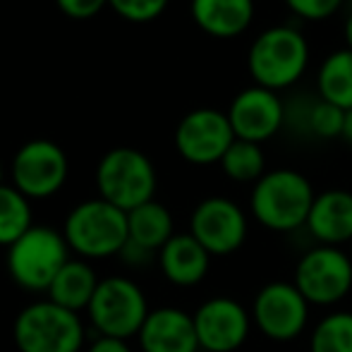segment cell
I'll list each match as a JSON object with an SVG mask.
<instances>
[{
  "label": "cell",
  "mask_w": 352,
  "mask_h": 352,
  "mask_svg": "<svg viewBox=\"0 0 352 352\" xmlns=\"http://www.w3.org/2000/svg\"><path fill=\"white\" fill-rule=\"evenodd\" d=\"M309 38L292 24H274L254 36L247 51V72L256 87L290 91L309 70Z\"/></svg>",
  "instance_id": "cell-1"
},
{
  "label": "cell",
  "mask_w": 352,
  "mask_h": 352,
  "mask_svg": "<svg viewBox=\"0 0 352 352\" xmlns=\"http://www.w3.org/2000/svg\"><path fill=\"white\" fill-rule=\"evenodd\" d=\"M314 199L309 177L292 168H276L252 185L250 211L266 230L295 232L307 226Z\"/></svg>",
  "instance_id": "cell-2"
},
{
  "label": "cell",
  "mask_w": 352,
  "mask_h": 352,
  "mask_svg": "<svg viewBox=\"0 0 352 352\" xmlns=\"http://www.w3.org/2000/svg\"><path fill=\"white\" fill-rule=\"evenodd\" d=\"M63 235L72 256L87 261H101L118 256L130 240L127 213L108 204L101 197L79 201L63 223Z\"/></svg>",
  "instance_id": "cell-3"
},
{
  "label": "cell",
  "mask_w": 352,
  "mask_h": 352,
  "mask_svg": "<svg viewBox=\"0 0 352 352\" xmlns=\"http://www.w3.org/2000/svg\"><path fill=\"white\" fill-rule=\"evenodd\" d=\"M12 340L17 352H84L87 326L77 311L43 297L19 309L12 324Z\"/></svg>",
  "instance_id": "cell-4"
},
{
  "label": "cell",
  "mask_w": 352,
  "mask_h": 352,
  "mask_svg": "<svg viewBox=\"0 0 352 352\" xmlns=\"http://www.w3.org/2000/svg\"><path fill=\"white\" fill-rule=\"evenodd\" d=\"M72 259L63 230L32 226L14 245L8 247L5 269L10 280L27 292H48L60 269Z\"/></svg>",
  "instance_id": "cell-5"
},
{
  "label": "cell",
  "mask_w": 352,
  "mask_h": 352,
  "mask_svg": "<svg viewBox=\"0 0 352 352\" xmlns=\"http://www.w3.org/2000/svg\"><path fill=\"white\" fill-rule=\"evenodd\" d=\"M158 175L151 158L140 148L116 146L103 153L96 166L98 197L130 213L156 197Z\"/></svg>",
  "instance_id": "cell-6"
},
{
  "label": "cell",
  "mask_w": 352,
  "mask_h": 352,
  "mask_svg": "<svg viewBox=\"0 0 352 352\" xmlns=\"http://www.w3.org/2000/svg\"><path fill=\"white\" fill-rule=\"evenodd\" d=\"M148 311V300L140 283L127 276H108L98 283L87 316L96 336L130 340L140 336Z\"/></svg>",
  "instance_id": "cell-7"
},
{
  "label": "cell",
  "mask_w": 352,
  "mask_h": 352,
  "mask_svg": "<svg viewBox=\"0 0 352 352\" xmlns=\"http://www.w3.org/2000/svg\"><path fill=\"white\" fill-rule=\"evenodd\" d=\"M292 283L311 307L338 305L352 292V256L340 247H311L297 261Z\"/></svg>",
  "instance_id": "cell-8"
},
{
  "label": "cell",
  "mask_w": 352,
  "mask_h": 352,
  "mask_svg": "<svg viewBox=\"0 0 352 352\" xmlns=\"http://www.w3.org/2000/svg\"><path fill=\"white\" fill-rule=\"evenodd\" d=\"M70 175L67 153L51 140H32L17 148L10 163L12 187L29 201H41L58 195Z\"/></svg>",
  "instance_id": "cell-9"
},
{
  "label": "cell",
  "mask_w": 352,
  "mask_h": 352,
  "mask_svg": "<svg viewBox=\"0 0 352 352\" xmlns=\"http://www.w3.org/2000/svg\"><path fill=\"white\" fill-rule=\"evenodd\" d=\"M309 307L295 283H266L252 302V324L264 338L274 343H290L307 331Z\"/></svg>",
  "instance_id": "cell-10"
},
{
  "label": "cell",
  "mask_w": 352,
  "mask_h": 352,
  "mask_svg": "<svg viewBox=\"0 0 352 352\" xmlns=\"http://www.w3.org/2000/svg\"><path fill=\"white\" fill-rule=\"evenodd\" d=\"M250 221L240 204L228 197H206L190 216V235L211 256L235 254L247 240Z\"/></svg>",
  "instance_id": "cell-11"
},
{
  "label": "cell",
  "mask_w": 352,
  "mask_h": 352,
  "mask_svg": "<svg viewBox=\"0 0 352 352\" xmlns=\"http://www.w3.org/2000/svg\"><path fill=\"white\" fill-rule=\"evenodd\" d=\"M235 140L228 113L216 108H195L175 127V148L182 161L192 166L221 163Z\"/></svg>",
  "instance_id": "cell-12"
},
{
  "label": "cell",
  "mask_w": 352,
  "mask_h": 352,
  "mask_svg": "<svg viewBox=\"0 0 352 352\" xmlns=\"http://www.w3.org/2000/svg\"><path fill=\"white\" fill-rule=\"evenodd\" d=\"M195 329L204 352H237L252 331V311L232 297H209L197 307Z\"/></svg>",
  "instance_id": "cell-13"
},
{
  "label": "cell",
  "mask_w": 352,
  "mask_h": 352,
  "mask_svg": "<svg viewBox=\"0 0 352 352\" xmlns=\"http://www.w3.org/2000/svg\"><path fill=\"white\" fill-rule=\"evenodd\" d=\"M226 113L237 140L264 144L283 132V96L256 84L237 91Z\"/></svg>",
  "instance_id": "cell-14"
},
{
  "label": "cell",
  "mask_w": 352,
  "mask_h": 352,
  "mask_svg": "<svg viewBox=\"0 0 352 352\" xmlns=\"http://www.w3.org/2000/svg\"><path fill=\"white\" fill-rule=\"evenodd\" d=\"M142 352H199L195 316L180 307L151 309L137 336Z\"/></svg>",
  "instance_id": "cell-15"
},
{
  "label": "cell",
  "mask_w": 352,
  "mask_h": 352,
  "mask_svg": "<svg viewBox=\"0 0 352 352\" xmlns=\"http://www.w3.org/2000/svg\"><path fill=\"white\" fill-rule=\"evenodd\" d=\"M305 228L316 245L340 247L345 242H352V192H319Z\"/></svg>",
  "instance_id": "cell-16"
},
{
  "label": "cell",
  "mask_w": 352,
  "mask_h": 352,
  "mask_svg": "<svg viewBox=\"0 0 352 352\" xmlns=\"http://www.w3.org/2000/svg\"><path fill=\"white\" fill-rule=\"evenodd\" d=\"M190 14L206 36L230 41L254 24L256 0H190Z\"/></svg>",
  "instance_id": "cell-17"
},
{
  "label": "cell",
  "mask_w": 352,
  "mask_h": 352,
  "mask_svg": "<svg viewBox=\"0 0 352 352\" xmlns=\"http://www.w3.org/2000/svg\"><path fill=\"white\" fill-rule=\"evenodd\" d=\"M156 264L163 278L175 287H195L209 274L211 254L190 232H175L170 242L158 252Z\"/></svg>",
  "instance_id": "cell-18"
},
{
  "label": "cell",
  "mask_w": 352,
  "mask_h": 352,
  "mask_svg": "<svg viewBox=\"0 0 352 352\" xmlns=\"http://www.w3.org/2000/svg\"><path fill=\"white\" fill-rule=\"evenodd\" d=\"M98 283H101V278H98L91 261L72 256L60 269V274L56 276L53 285L48 287L46 297L51 302H56V305L65 307V309L82 314L91 305Z\"/></svg>",
  "instance_id": "cell-19"
},
{
  "label": "cell",
  "mask_w": 352,
  "mask_h": 352,
  "mask_svg": "<svg viewBox=\"0 0 352 352\" xmlns=\"http://www.w3.org/2000/svg\"><path fill=\"white\" fill-rule=\"evenodd\" d=\"M127 228H130V240L142 245L151 252H161L175 235V221L168 206L151 199L146 204L137 206L127 213Z\"/></svg>",
  "instance_id": "cell-20"
},
{
  "label": "cell",
  "mask_w": 352,
  "mask_h": 352,
  "mask_svg": "<svg viewBox=\"0 0 352 352\" xmlns=\"http://www.w3.org/2000/svg\"><path fill=\"white\" fill-rule=\"evenodd\" d=\"M316 94L340 111H352V51L336 48L321 60L316 70Z\"/></svg>",
  "instance_id": "cell-21"
},
{
  "label": "cell",
  "mask_w": 352,
  "mask_h": 352,
  "mask_svg": "<svg viewBox=\"0 0 352 352\" xmlns=\"http://www.w3.org/2000/svg\"><path fill=\"white\" fill-rule=\"evenodd\" d=\"M221 170L226 173L228 180L240 182V185H254L266 175V156L261 144L235 140L232 146L221 158Z\"/></svg>",
  "instance_id": "cell-22"
},
{
  "label": "cell",
  "mask_w": 352,
  "mask_h": 352,
  "mask_svg": "<svg viewBox=\"0 0 352 352\" xmlns=\"http://www.w3.org/2000/svg\"><path fill=\"white\" fill-rule=\"evenodd\" d=\"M34 223L32 201L12 185L0 187V247L8 250Z\"/></svg>",
  "instance_id": "cell-23"
},
{
  "label": "cell",
  "mask_w": 352,
  "mask_h": 352,
  "mask_svg": "<svg viewBox=\"0 0 352 352\" xmlns=\"http://www.w3.org/2000/svg\"><path fill=\"white\" fill-rule=\"evenodd\" d=\"M309 352H352V311H331L316 321Z\"/></svg>",
  "instance_id": "cell-24"
},
{
  "label": "cell",
  "mask_w": 352,
  "mask_h": 352,
  "mask_svg": "<svg viewBox=\"0 0 352 352\" xmlns=\"http://www.w3.org/2000/svg\"><path fill=\"white\" fill-rule=\"evenodd\" d=\"M319 94L292 91L283 98V132L297 140H311V116H314Z\"/></svg>",
  "instance_id": "cell-25"
},
{
  "label": "cell",
  "mask_w": 352,
  "mask_h": 352,
  "mask_svg": "<svg viewBox=\"0 0 352 352\" xmlns=\"http://www.w3.org/2000/svg\"><path fill=\"white\" fill-rule=\"evenodd\" d=\"M345 111H340L333 103H326L324 98L316 101L314 116H311V140L331 142L343 137Z\"/></svg>",
  "instance_id": "cell-26"
},
{
  "label": "cell",
  "mask_w": 352,
  "mask_h": 352,
  "mask_svg": "<svg viewBox=\"0 0 352 352\" xmlns=\"http://www.w3.org/2000/svg\"><path fill=\"white\" fill-rule=\"evenodd\" d=\"M170 0H108L111 10L132 24H146L166 12Z\"/></svg>",
  "instance_id": "cell-27"
},
{
  "label": "cell",
  "mask_w": 352,
  "mask_h": 352,
  "mask_svg": "<svg viewBox=\"0 0 352 352\" xmlns=\"http://www.w3.org/2000/svg\"><path fill=\"white\" fill-rule=\"evenodd\" d=\"M292 17L305 22H326L348 5V0H283Z\"/></svg>",
  "instance_id": "cell-28"
},
{
  "label": "cell",
  "mask_w": 352,
  "mask_h": 352,
  "mask_svg": "<svg viewBox=\"0 0 352 352\" xmlns=\"http://www.w3.org/2000/svg\"><path fill=\"white\" fill-rule=\"evenodd\" d=\"M56 5L60 8V12L70 19H91L101 12L108 5V0H56Z\"/></svg>",
  "instance_id": "cell-29"
},
{
  "label": "cell",
  "mask_w": 352,
  "mask_h": 352,
  "mask_svg": "<svg viewBox=\"0 0 352 352\" xmlns=\"http://www.w3.org/2000/svg\"><path fill=\"white\" fill-rule=\"evenodd\" d=\"M120 261L125 266H130V269H144V266H148L151 261H158V254L151 250H146V247L142 245H135L132 240H127V245L122 247L120 254Z\"/></svg>",
  "instance_id": "cell-30"
},
{
  "label": "cell",
  "mask_w": 352,
  "mask_h": 352,
  "mask_svg": "<svg viewBox=\"0 0 352 352\" xmlns=\"http://www.w3.org/2000/svg\"><path fill=\"white\" fill-rule=\"evenodd\" d=\"M84 352H132L130 343L120 338H106V336H96L91 343L87 345Z\"/></svg>",
  "instance_id": "cell-31"
},
{
  "label": "cell",
  "mask_w": 352,
  "mask_h": 352,
  "mask_svg": "<svg viewBox=\"0 0 352 352\" xmlns=\"http://www.w3.org/2000/svg\"><path fill=\"white\" fill-rule=\"evenodd\" d=\"M343 41H345V48L352 51V8H348V14L343 19Z\"/></svg>",
  "instance_id": "cell-32"
},
{
  "label": "cell",
  "mask_w": 352,
  "mask_h": 352,
  "mask_svg": "<svg viewBox=\"0 0 352 352\" xmlns=\"http://www.w3.org/2000/svg\"><path fill=\"white\" fill-rule=\"evenodd\" d=\"M348 146H352V111L345 113V125H343V137H340Z\"/></svg>",
  "instance_id": "cell-33"
},
{
  "label": "cell",
  "mask_w": 352,
  "mask_h": 352,
  "mask_svg": "<svg viewBox=\"0 0 352 352\" xmlns=\"http://www.w3.org/2000/svg\"><path fill=\"white\" fill-rule=\"evenodd\" d=\"M5 185V166H3V161H0V187Z\"/></svg>",
  "instance_id": "cell-34"
},
{
  "label": "cell",
  "mask_w": 352,
  "mask_h": 352,
  "mask_svg": "<svg viewBox=\"0 0 352 352\" xmlns=\"http://www.w3.org/2000/svg\"><path fill=\"white\" fill-rule=\"evenodd\" d=\"M350 256H352V242H350Z\"/></svg>",
  "instance_id": "cell-35"
}]
</instances>
